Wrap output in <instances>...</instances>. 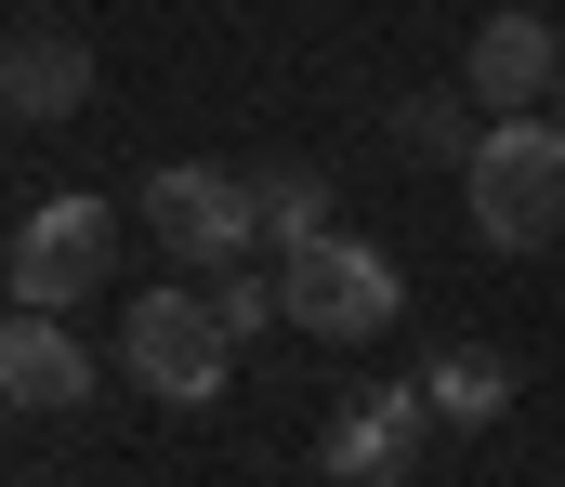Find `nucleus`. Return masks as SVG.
Segmentation results:
<instances>
[{"mask_svg":"<svg viewBox=\"0 0 565 487\" xmlns=\"http://www.w3.org/2000/svg\"><path fill=\"white\" fill-rule=\"evenodd\" d=\"M264 264H277L289 329H302V342H329V356L382 342V329H395V304H408V264H395V251H369V237H342V224L289 237V251H264Z\"/></svg>","mask_w":565,"mask_h":487,"instance_id":"nucleus-1","label":"nucleus"},{"mask_svg":"<svg viewBox=\"0 0 565 487\" xmlns=\"http://www.w3.org/2000/svg\"><path fill=\"white\" fill-rule=\"evenodd\" d=\"M460 198H473V237L487 251H553L565 237V119L553 106L487 119V146L460 159Z\"/></svg>","mask_w":565,"mask_h":487,"instance_id":"nucleus-2","label":"nucleus"},{"mask_svg":"<svg viewBox=\"0 0 565 487\" xmlns=\"http://www.w3.org/2000/svg\"><path fill=\"white\" fill-rule=\"evenodd\" d=\"M119 356H132V382L158 395V409H211V395L237 382V329H224V290H211V277L132 290V317H119Z\"/></svg>","mask_w":565,"mask_h":487,"instance_id":"nucleus-3","label":"nucleus"},{"mask_svg":"<svg viewBox=\"0 0 565 487\" xmlns=\"http://www.w3.org/2000/svg\"><path fill=\"white\" fill-rule=\"evenodd\" d=\"M106 277H119V211H106V198H40V211L13 224V251H0V290H13L26 317H79Z\"/></svg>","mask_w":565,"mask_h":487,"instance_id":"nucleus-4","label":"nucleus"},{"mask_svg":"<svg viewBox=\"0 0 565 487\" xmlns=\"http://www.w3.org/2000/svg\"><path fill=\"white\" fill-rule=\"evenodd\" d=\"M145 237L184 264V277H224V264H250L264 251V211H250V171H211V159H158L145 171Z\"/></svg>","mask_w":565,"mask_h":487,"instance_id":"nucleus-5","label":"nucleus"},{"mask_svg":"<svg viewBox=\"0 0 565 487\" xmlns=\"http://www.w3.org/2000/svg\"><path fill=\"white\" fill-rule=\"evenodd\" d=\"M565 80V40L540 27V13H487L473 40H460V93L487 106V119H513V106H553Z\"/></svg>","mask_w":565,"mask_h":487,"instance_id":"nucleus-6","label":"nucleus"},{"mask_svg":"<svg viewBox=\"0 0 565 487\" xmlns=\"http://www.w3.org/2000/svg\"><path fill=\"white\" fill-rule=\"evenodd\" d=\"M0 106L40 133V119H79L93 106V40L79 27H53V13H26L13 40H0Z\"/></svg>","mask_w":565,"mask_h":487,"instance_id":"nucleus-7","label":"nucleus"},{"mask_svg":"<svg viewBox=\"0 0 565 487\" xmlns=\"http://www.w3.org/2000/svg\"><path fill=\"white\" fill-rule=\"evenodd\" d=\"M0 395L13 409H93V356H79V317H26L0 329Z\"/></svg>","mask_w":565,"mask_h":487,"instance_id":"nucleus-8","label":"nucleus"},{"mask_svg":"<svg viewBox=\"0 0 565 487\" xmlns=\"http://www.w3.org/2000/svg\"><path fill=\"white\" fill-rule=\"evenodd\" d=\"M422 422H434V395H408V382H395V395H355V409L329 422V475H395V462L422 448Z\"/></svg>","mask_w":565,"mask_h":487,"instance_id":"nucleus-9","label":"nucleus"},{"mask_svg":"<svg viewBox=\"0 0 565 487\" xmlns=\"http://www.w3.org/2000/svg\"><path fill=\"white\" fill-rule=\"evenodd\" d=\"M382 146H395L408 171H460L473 146H487V106H473V93H395Z\"/></svg>","mask_w":565,"mask_h":487,"instance_id":"nucleus-10","label":"nucleus"},{"mask_svg":"<svg viewBox=\"0 0 565 487\" xmlns=\"http://www.w3.org/2000/svg\"><path fill=\"white\" fill-rule=\"evenodd\" d=\"M422 395H434V422H500V409H513V356H487V342H447Z\"/></svg>","mask_w":565,"mask_h":487,"instance_id":"nucleus-11","label":"nucleus"},{"mask_svg":"<svg viewBox=\"0 0 565 487\" xmlns=\"http://www.w3.org/2000/svg\"><path fill=\"white\" fill-rule=\"evenodd\" d=\"M250 211H264V251L316 237V224H329V171H316V159H264V171H250Z\"/></svg>","mask_w":565,"mask_h":487,"instance_id":"nucleus-12","label":"nucleus"},{"mask_svg":"<svg viewBox=\"0 0 565 487\" xmlns=\"http://www.w3.org/2000/svg\"><path fill=\"white\" fill-rule=\"evenodd\" d=\"M553 119H565V80H553Z\"/></svg>","mask_w":565,"mask_h":487,"instance_id":"nucleus-13","label":"nucleus"}]
</instances>
